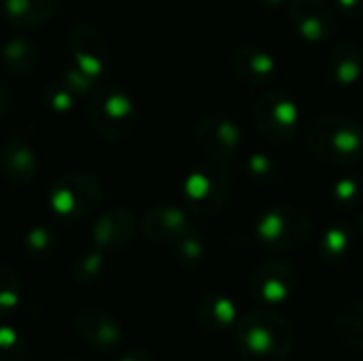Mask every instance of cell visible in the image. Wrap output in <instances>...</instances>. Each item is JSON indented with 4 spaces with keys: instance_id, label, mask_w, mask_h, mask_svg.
<instances>
[{
    "instance_id": "cell-12",
    "label": "cell",
    "mask_w": 363,
    "mask_h": 361,
    "mask_svg": "<svg viewBox=\"0 0 363 361\" xmlns=\"http://www.w3.org/2000/svg\"><path fill=\"white\" fill-rule=\"evenodd\" d=\"M191 228H194V221H191L189 211L170 202L151 206L143 215V221H140L143 236L155 245H172Z\"/></svg>"
},
{
    "instance_id": "cell-29",
    "label": "cell",
    "mask_w": 363,
    "mask_h": 361,
    "mask_svg": "<svg viewBox=\"0 0 363 361\" xmlns=\"http://www.w3.org/2000/svg\"><path fill=\"white\" fill-rule=\"evenodd\" d=\"M332 200L340 206V209H353L362 202L363 198V185L359 179L355 177H342L332 185Z\"/></svg>"
},
{
    "instance_id": "cell-17",
    "label": "cell",
    "mask_w": 363,
    "mask_h": 361,
    "mask_svg": "<svg viewBox=\"0 0 363 361\" xmlns=\"http://www.w3.org/2000/svg\"><path fill=\"white\" fill-rule=\"evenodd\" d=\"M196 319L200 323V328L208 334L221 336L228 332H234L240 313L236 302L225 296V294H208L204 296L198 306H196Z\"/></svg>"
},
{
    "instance_id": "cell-36",
    "label": "cell",
    "mask_w": 363,
    "mask_h": 361,
    "mask_svg": "<svg viewBox=\"0 0 363 361\" xmlns=\"http://www.w3.org/2000/svg\"><path fill=\"white\" fill-rule=\"evenodd\" d=\"M362 234H363V215H362Z\"/></svg>"
},
{
    "instance_id": "cell-28",
    "label": "cell",
    "mask_w": 363,
    "mask_h": 361,
    "mask_svg": "<svg viewBox=\"0 0 363 361\" xmlns=\"http://www.w3.org/2000/svg\"><path fill=\"white\" fill-rule=\"evenodd\" d=\"M79 96L62 81V79H57V81H53V83H47L45 85V89H43V102L51 109V111H55V113H66V111H70L72 106H74V100H77Z\"/></svg>"
},
{
    "instance_id": "cell-26",
    "label": "cell",
    "mask_w": 363,
    "mask_h": 361,
    "mask_svg": "<svg viewBox=\"0 0 363 361\" xmlns=\"http://www.w3.org/2000/svg\"><path fill=\"white\" fill-rule=\"evenodd\" d=\"M21 298V283L19 277L11 266L0 262V317L11 313Z\"/></svg>"
},
{
    "instance_id": "cell-35",
    "label": "cell",
    "mask_w": 363,
    "mask_h": 361,
    "mask_svg": "<svg viewBox=\"0 0 363 361\" xmlns=\"http://www.w3.org/2000/svg\"><path fill=\"white\" fill-rule=\"evenodd\" d=\"M257 4H262V6H270V9H274V6H281L283 2H287V0H255Z\"/></svg>"
},
{
    "instance_id": "cell-2",
    "label": "cell",
    "mask_w": 363,
    "mask_h": 361,
    "mask_svg": "<svg viewBox=\"0 0 363 361\" xmlns=\"http://www.w3.org/2000/svg\"><path fill=\"white\" fill-rule=\"evenodd\" d=\"M308 151L334 166H355L363 160V126L347 115L325 113L306 128Z\"/></svg>"
},
{
    "instance_id": "cell-34",
    "label": "cell",
    "mask_w": 363,
    "mask_h": 361,
    "mask_svg": "<svg viewBox=\"0 0 363 361\" xmlns=\"http://www.w3.org/2000/svg\"><path fill=\"white\" fill-rule=\"evenodd\" d=\"M340 6L347 11V13H357L363 9V0H340Z\"/></svg>"
},
{
    "instance_id": "cell-8",
    "label": "cell",
    "mask_w": 363,
    "mask_h": 361,
    "mask_svg": "<svg viewBox=\"0 0 363 361\" xmlns=\"http://www.w3.org/2000/svg\"><path fill=\"white\" fill-rule=\"evenodd\" d=\"M196 145L208 155L217 160H232L240 153L245 145L242 128L236 119L221 115V113H208L196 121L194 128Z\"/></svg>"
},
{
    "instance_id": "cell-10",
    "label": "cell",
    "mask_w": 363,
    "mask_h": 361,
    "mask_svg": "<svg viewBox=\"0 0 363 361\" xmlns=\"http://www.w3.org/2000/svg\"><path fill=\"white\" fill-rule=\"evenodd\" d=\"M289 21L308 43H325L338 32V15L328 0H291Z\"/></svg>"
},
{
    "instance_id": "cell-18",
    "label": "cell",
    "mask_w": 363,
    "mask_h": 361,
    "mask_svg": "<svg viewBox=\"0 0 363 361\" xmlns=\"http://www.w3.org/2000/svg\"><path fill=\"white\" fill-rule=\"evenodd\" d=\"M330 81L338 87H353L363 77V51L353 40H338L328 55Z\"/></svg>"
},
{
    "instance_id": "cell-11",
    "label": "cell",
    "mask_w": 363,
    "mask_h": 361,
    "mask_svg": "<svg viewBox=\"0 0 363 361\" xmlns=\"http://www.w3.org/2000/svg\"><path fill=\"white\" fill-rule=\"evenodd\" d=\"M68 45L74 57V64L94 77L96 81L108 70L111 66V47L100 30L89 23H74L68 34Z\"/></svg>"
},
{
    "instance_id": "cell-19",
    "label": "cell",
    "mask_w": 363,
    "mask_h": 361,
    "mask_svg": "<svg viewBox=\"0 0 363 361\" xmlns=\"http://www.w3.org/2000/svg\"><path fill=\"white\" fill-rule=\"evenodd\" d=\"M60 0H2L4 17L19 30H34L55 17Z\"/></svg>"
},
{
    "instance_id": "cell-13",
    "label": "cell",
    "mask_w": 363,
    "mask_h": 361,
    "mask_svg": "<svg viewBox=\"0 0 363 361\" xmlns=\"http://www.w3.org/2000/svg\"><path fill=\"white\" fill-rule=\"evenodd\" d=\"M74 330L87 345L104 353H113L123 345V328L117 317L96 306H85L74 315Z\"/></svg>"
},
{
    "instance_id": "cell-4",
    "label": "cell",
    "mask_w": 363,
    "mask_h": 361,
    "mask_svg": "<svg viewBox=\"0 0 363 361\" xmlns=\"http://www.w3.org/2000/svg\"><path fill=\"white\" fill-rule=\"evenodd\" d=\"M85 115L91 128L106 140H125L136 128L134 98L121 85H96L89 91Z\"/></svg>"
},
{
    "instance_id": "cell-21",
    "label": "cell",
    "mask_w": 363,
    "mask_h": 361,
    "mask_svg": "<svg viewBox=\"0 0 363 361\" xmlns=\"http://www.w3.org/2000/svg\"><path fill=\"white\" fill-rule=\"evenodd\" d=\"M336 336L351 349L363 353V300L351 302L334 319Z\"/></svg>"
},
{
    "instance_id": "cell-24",
    "label": "cell",
    "mask_w": 363,
    "mask_h": 361,
    "mask_svg": "<svg viewBox=\"0 0 363 361\" xmlns=\"http://www.w3.org/2000/svg\"><path fill=\"white\" fill-rule=\"evenodd\" d=\"M242 168L247 177L257 183V185H274L281 179V168L279 164L262 151H253L242 160Z\"/></svg>"
},
{
    "instance_id": "cell-15",
    "label": "cell",
    "mask_w": 363,
    "mask_h": 361,
    "mask_svg": "<svg viewBox=\"0 0 363 361\" xmlns=\"http://www.w3.org/2000/svg\"><path fill=\"white\" fill-rule=\"evenodd\" d=\"M38 172L34 145L26 136H9L0 145V174L15 187H26Z\"/></svg>"
},
{
    "instance_id": "cell-6",
    "label": "cell",
    "mask_w": 363,
    "mask_h": 361,
    "mask_svg": "<svg viewBox=\"0 0 363 361\" xmlns=\"http://www.w3.org/2000/svg\"><path fill=\"white\" fill-rule=\"evenodd\" d=\"M102 200V185L85 172H64L57 174L47 191V202L51 211L66 219L77 221L87 217Z\"/></svg>"
},
{
    "instance_id": "cell-25",
    "label": "cell",
    "mask_w": 363,
    "mask_h": 361,
    "mask_svg": "<svg viewBox=\"0 0 363 361\" xmlns=\"http://www.w3.org/2000/svg\"><path fill=\"white\" fill-rule=\"evenodd\" d=\"M57 238L49 226H34L23 236V253L30 260H47L55 251Z\"/></svg>"
},
{
    "instance_id": "cell-1",
    "label": "cell",
    "mask_w": 363,
    "mask_h": 361,
    "mask_svg": "<svg viewBox=\"0 0 363 361\" xmlns=\"http://www.w3.org/2000/svg\"><path fill=\"white\" fill-rule=\"evenodd\" d=\"M234 340L242 361H287L296 347V330L281 313L255 309L240 315Z\"/></svg>"
},
{
    "instance_id": "cell-27",
    "label": "cell",
    "mask_w": 363,
    "mask_h": 361,
    "mask_svg": "<svg viewBox=\"0 0 363 361\" xmlns=\"http://www.w3.org/2000/svg\"><path fill=\"white\" fill-rule=\"evenodd\" d=\"M104 270V257H102V251L96 249V251H89L85 255H79L77 262L72 264V281L77 285H89L94 283Z\"/></svg>"
},
{
    "instance_id": "cell-9",
    "label": "cell",
    "mask_w": 363,
    "mask_h": 361,
    "mask_svg": "<svg viewBox=\"0 0 363 361\" xmlns=\"http://www.w3.org/2000/svg\"><path fill=\"white\" fill-rule=\"evenodd\" d=\"M298 287V272L291 264L281 260H270L259 264L249 281L247 291L253 300L262 302L264 306H279L285 304Z\"/></svg>"
},
{
    "instance_id": "cell-7",
    "label": "cell",
    "mask_w": 363,
    "mask_h": 361,
    "mask_svg": "<svg viewBox=\"0 0 363 361\" xmlns=\"http://www.w3.org/2000/svg\"><path fill=\"white\" fill-rule=\"evenodd\" d=\"M300 111L291 96L279 89L264 91L253 104V123L257 132L274 145H287L298 132Z\"/></svg>"
},
{
    "instance_id": "cell-30",
    "label": "cell",
    "mask_w": 363,
    "mask_h": 361,
    "mask_svg": "<svg viewBox=\"0 0 363 361\" xmlns=\"http://www.w3.org/2000/svg\"><path fill=\"white\" fill-rule=\"evenodd\" d=\"M28 345L11 326H0V361H26Z\"/></svg>"
},
{
    "instance_id": "cell-33",
    "label": "cell",
    "mask_w": 363,
    "mask_h": 361,
    "mask_svg": "<svg viewBox=\"0 0 363 361\" xmlns=\"http://www.w3.org/2000/svg\"><path fill=\"white\" fill-rule=\"evenodd\" d=\"M117 361H155V357L145 349H132V351L121 353V357Z\"/></svg>"
},
{
    "instance_id": "cell-20",
    "label": "cell",
    "mask_w": 363,
    "mask_h": 361,
    "mask_svg": "<svg viewBox=\"0 0 363 361\" xmlns=\"http://www.w3.org/2000/svg\"><path fill=\"white\" fill-rule=\"evenodd\" d=\"M0 62L15 77L32 74L38 64V51H36L34 40H30L28 36L9 38L4 47L0 49Z\"/></svg>"
},
{
    "instance_id": "cell-5",
    "label": "cell",
    "mask_w": 363,
    "mask_h": 361,
    "mask_svg": "<svg viewBox=\"0 0 363 361\" xmlns=\"http://www.w3.org/2000/svg\"><path fill=\"white\" fill-rule=\"evenodd\" d=\"M255 236L268 251L294 253L311 243L313 221L294 204H272L257 217Z\"/></svg>"
},
{
    "instance_id": "cell-3",
    "label": "cell",
    "mask_w": 363,
    "mask_h": 361,
    "mask_svg": "<svg viewBox=\"0 0 363 361\" xmlns=\"http://www.w3.org/2000/svg\"><path fill=\"white\" fill-rule=\"evenodd\" d=\"M234 174L228 160L208 157L191 168L183 183L185 209L198 217L217 215L230 200Z\"/></svg>"
},
{
    "instance_id": "cell-32",
    "label": "cell",
    "mask_w": 363,
    "mask_h": 361,
    "mask_svg": "<svg viewBox=\"0 0 363 361\" xmlns=\"http://www.w3.org/2000/svg\"><path fill=\"white\" fill-rule=\"evenodd\" d=\"M11 98H13L11 87H9L4 81H0V121L4 119V115H6L9 109H11Z\"/></svg>"
},
{
    "instance_id": "cell-31",
    "label": "cell",
    "mask_w": 363,
    "mask_h": 361,
    "mask_svg": "<svg viewBox=\"0 0 363 361\" xmlns=\"http://www.w3.org/2000/svg\"><path fill=\"white\" fill-rule=\"evenodd\" d=\"M60 79L77 94V96H83V94H89L94 87H96V79L94 77H89L87 72H83L77 64H72V66H68L62 74H60Z\"/></svg>"
},
{
    "instance_id": "cell-16",
    "label": "cell",
    "mask_w": 363,
    "mask_h": 361,
    "mask_svg": "<svg viewBox=\"0 0 363 361\" xmlns=\"http://www.w3.org/2000/svg\"><path fill=\"white\" fill-rule=\"evenodd\" d=\"M230 68L242 83L264 87L277 77L279 64L266 49L255 45H240L230 53Z\"/></svg>"
},
{
    "instance_id": "cell-14",
    "label": "cell",
    "mask_w": 363,
    "mask_h": 361,
    "mask_svg": "<svg viewBox=\"0 0 363 361\" xmlns=\"http://www.w3.org/2000/svg\"><path fill=\"white\" fill-rule=\"evenodd\" d=\"M138 230V219L125 206H111L96 219L91 228V240L100 251H121L125 249Z\"/></svg>"
},
{
    "instance_id": "cell-23",
    "label": "cell",
    "mask_w": 363,
    "mask_h": 361,
    "mask_svg": "<svg viewBox=\"0 0 363 361\" xmlns=\"http://www.w3.org/2000/svg\"><path fill=\"white\" fill-rule=\"evenodd\" d=\"M172 249V257L177 260V264H181L183 268H194L198 266L204 255H206V243L202 232L194 226L189 232H185L179 240H174L170 245Z\"/></svg>"
},
{
    "instance_id": "cell-22",
    "label": "cell",
    "mask_w": 363,
    "mask_h": 361,
    "mask_svg": "<svg viewBox=\"0 0 363 361\" xmlns=\"http://www.w3.org/2000/svg\"><path fill=\"white\" fill-rule=\"evenodd\" d=\"M351 251V232L349 228L336 223L325 230L319 243V255L325 264H340L349 257Z\"/></svg>"
}]
</instances>
